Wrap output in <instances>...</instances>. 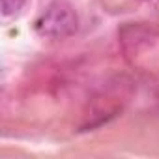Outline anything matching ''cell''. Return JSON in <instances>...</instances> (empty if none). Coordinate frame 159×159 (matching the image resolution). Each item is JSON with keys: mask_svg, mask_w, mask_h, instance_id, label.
<instances>
[{"mask_svg": "<svg viewBox=\"0 0 159 159\" xmlns=\"http://www.w3.org/2000/svg\"><path fill=\"white\" fill-rule=\"evenodd\" d=\"M36 32L47 39H66L79 28L77 11L67 2H51L34 23Z\"/></svg>", "mask_w": 159, "mask_h": 159, "instance_id": "1", "label": "cell"}, {"mask_svg": "<svg viewBox=\"0 0 159 159\" xmlns=\"http://www.w3.org/2000/svg\"><path fill=\"white\" fill-rule=\"evenodd\" d=\"M26 4V0H2V13L6 17L19 13Z\"/></svg>", "mask_w": 159, "mask_h": 159, "instance_id": "3", "label": "cell"}, {"mask_svg": "<svg viewBox=\"0 0 159 159\" xmlns=\"http://www.w3.org/2000/svg\"><path fill=\"white\" fill-rule=\"evenodd\" d=\"M157 38V32L152 26H146L144 23L137 25H125L120 30V41L127 54H139L140 51L148 49Z\"/></svg>", "mask_w": 159, "mask_h": 159, "instance_id": "2", "label": "cell"}]
</instances>
